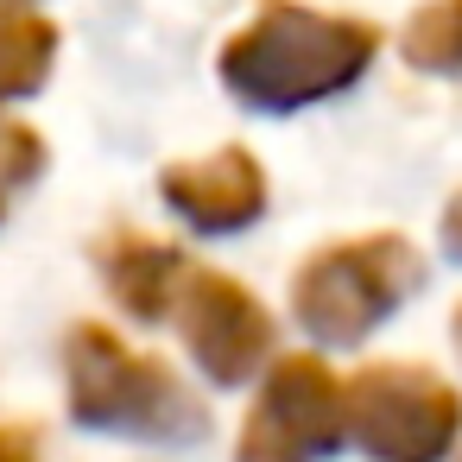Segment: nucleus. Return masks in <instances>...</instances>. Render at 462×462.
Segmentation results:
<instances>
[{
  "mask_svg": "<svg viewBox=\"0 0 462 462\" xmlns=\"http://www.w3.org/2000/svg\"><path fill=\"white\" fill-rule=\"evenodd\" d=\"M0 462H39V437L26 424H0Z\"/></svg>",
  "mask_w": 462,
  "mask_h": 462,
  "instance_id": "nucleus-12",
  "label": "nucleus"
},
{
  "mask_svg": "<svg viewBox=\"0 0 462 462\" xmlns=\"http://www.w3.org/2000/svg\"><path fill=\"white\" fill-rule=\"evenodd\" d=\"M380 32L348 14L298 7V0H260V14L222 45L216 70L222 89L254 115H298L310 102L342 96L374 64Z\"/></svg>",
  "mask_w": 462,
  "mask_h": 462,
  "instance_id": "nucleus-1",
  "label": "nucleus"
},
{
  "mask_svg": "<svg viewBox=\"0 0 462 462\" xmlns=\"http://www.w3.org/2000/svg\"><path fill=\"white\" fill-rule=\"evenodd\" d=\"M178 310H184V348L216 386H241L273 355L266 304L228 273H190L178 291Z\"/></svg>",
  "mask_w": 462,
  "mask_h": 462,
  "instance_id": "nucleus-6",
  "label": "nucleus"
},
{
  "mask_svg": "<svg viewBox=\"0 0 462 462\" xmlns=\"http://www.w3.org/2000/svg\"><path fill=\"white\" fill-rule=\"evenodd\" d=\"M462 430V393L418 361H367L348 380V437L374 462H443Z\"/></svg>",
  "mask_w": 462,
  "mask_h": 462,
  "instance_id": "nucleus-4",
  "label": "nucleus"
},
{
  "mask_svg": "<svg viewBox=\"0 0 462 462\" xmlns=\"http://www.w3.org/2000/svg\"><path fill=\"white\" fill-rule=\"evenodd\" d=\"M348 443V386L323 355H285L266 367L260 399L241 418L235 462H323Z\"/></svg>",
  "mask_w": 462,
  "mask_h": 462,
  "instance_id": "nucleus-5",
  "label": "nucleus"
},
{
  "mask_svg": "<svg viewBox=\"0 0 462 462\" xmlns=\"http://www.w3.org/2000/svg\"><path fill=\"white\" fill-rule=\"evenodd\" d=\"M102 273H108V291H115L134 317H146V323H159V317L171 310V298L184 291V279H190V273H184V254H178L171 241L140 235V228L108 235Z\"/></svg>",
  "mask_w": 462,
  "mask_h": 462,
  "instance_id": "nucleus-8",
  "label": "nucleus"
},
{
  "mask_svg": "<svg viewBox=\"0 0 462 462\" xmlns=\"http://www.w3.org/2000/svg\"><path fill=\"white\" fill-rule=\"evenodd\" d=\"M443 247L462 260V190L449 197V209H443Z\"/></svg>",
  "mask_w": 462,
  "mask_h": 462,
  "instance_id": "nucleus-13",
  "label": "nucleus"
},
{
  "mask_svg": "<svg viewBox=\"0 0 462 462\" xmlns=\"http://www.w3.org/2000/svg\"><path fill=\"white\" fill-rule=\"evenodd\" d=\"M45 171V140L14 121V115H0V190H14V184H32Z\"/></svg>",
  "mask_w": 462,
  "mask_h": 462,
  "instance_id": "nucleus-11",
  "label": "nucleus"
},
{
  "mask_svg": "<svg viewBox=\"0 0 462 462\" xmlns=\"http://www.w3.org/2000/svg\"><path fill=\"white\" fill-rule=\"evenodd\" d=\"M411 285H418V254L405 235H355V241L317 247L298 266L291 310L317 342L348 348V342L374 336Z\"/></svg>",
  "mask_w": 462,
  "mask_h": 462,
  "instance_id": "nucleus-3",
  "label": "nucleus"
},
{
  "mask_svg": "<svg viewBox=\"0 0 462 462\" xmlns=\"http://www.w3.org/2000/svg\"><path fill=\"white\" fill-rule=\"evenodd\" d=\"M456 342H462V310H456Z\"/></svg>",
  "mask_w": 462,
  "mask_h": 462,
  "instance_id": "nucleus-14",
  "label": "nucleus"
},
{
  "mask_svg": "<svg viewBox=\"0 0 462 462\" xmlns=\"http://www.w3.org/2000/svg\"><path fill=\"white\" fill-rule=\"evenodd\" d=\"M159 190L203 235H235V228L266 216V171H260V159L247 146H222L209 159H184V165H171L159 178Z\"/></svg>",
  "mask_w": 462,
  "mask_h": 462,
  "instance_id": "nucleus-7",
  "label": "nucleus"
},
{
  "mask_svg": "<svg viewBox=\"0 0 462 462\" xmlns=\"http://www.w3.org/2000/svg\"><path fill=\"white\" fill-rule=\"evenodd\" d=\"M58 58V26L45 14H14L0 7V102L39 96Z\"/></svg>",
  "mask_w": 462,
  "mask_h": 462,
  "instance_id": "nucleus-9",
  "label": "nucleus"
},
{
  "mask_svg": "<svg viewBox=\"0 0 462 462\" xmlns=\"http://www.w3.org/2000/svg\"><path fill=\"white\" fill-rule=\"evenodd\" d=\"M399 45L418 70H462V0H430V7H418Z\"/></svg>",
  "mask_w": 462,
  "mask_h": 462,
  "instance_id": "nucleus-10",
  "label": "nucleus"
},
{
  "mask_svg": "<svg viewBox=\"0 0 462 462\" xmlns=\"http://www.w3.org/2000/svg\"><path fill=\"white\" fill-rule=\"evenodd\" d=\"M64 386H70V418L89 430H115L140 443H197L209 430V411L197 405V393L165 361L127 348L108 323L70 329Z\"/></svg>",
  "mask_w": 462,
  "mask_h": 462,
  "instance_id": "nucleus-2",
  "label": "nucleus"
}]
</instances>
